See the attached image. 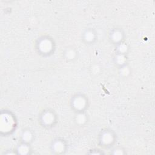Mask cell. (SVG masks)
Masks as SVG:
<instances>
[{"mask_svg":"<svg viewBox=\"0 0 155 155\" xmlns=\"http://www.w3.org/2000/svg\"><path fill=\"white\" fill-rule=\"evenodd\" d=\"M36 49L40 54L49 56L54 49L53 41L49 37L42 36L36 42Z\"/></svg>","mask_w":155,"mask_h":155,"instance_id":"cell-1","label":"cell"},{"mask_svg":"<svg viewBox=\"0 0 155 155\" xmlns=\"http://www.w3.org/2000/svg\"><path fill=\"white\" fill-rule=\"evenodd\" d=\"M88 99L82 94L73 96L71 99V107L76 113L85 112L88 107Z\"/></svg>","mask_w":155,"mask_h":155,"instance_id":"cell-2","label":"cell"},{"mask_svg":"<svg viewBox=\"0 0 155 155\" xmlns=\"http://www.w3.org/2000/svg\"><path fill=\"white\" fill-rule=\"evenodd\" d=\"M40 122L41 125L46 128L52 127L56 122L57 117L54 112L50 110H44L40 115Z\"/></svg>","mask_w":155,"mask_h":155,"instance_id":"cell-3","label":"cell"},{"mask_svg":"<svg viewBox=\"0 0 155 155\" xmlns=\"http://www.w3.org/2000/svg\"><path fill=\"white\" fill-rule=\"evenodd\" d=\"M115 141V134L111 130H105L99 135V142L104 147H110Z\"/></svg>","mask_w":155,"mask_h":155,"instance_id":"cell-4","label":"cell"},{"mask_svg":"<svg viewBox=\"0 0 155 155\" xmlns=\"http://www.w3.org/2000/svg\"><path fill=\"white\" fill-rule=\"evenodd\" d=\"M124 33L121 28H113L110 33V39L115 45L123 42L124 39Z\"/></svg>","mask_w":155,"mask_h":155,"instance_id":"cell-5","label":"cell"},{"mask_svg":"<svg viewBox=\"0 0 155 155\" xmlns=\"http://www.w3.org/2000/svg\"><path fill=\"white\" fill-rule=\"evenodd\" d=\"M66 143L62 139H56L51 143V148L53 153L55 154H62L66 150Z\"/></svg>","mask_w":155,"mask_h":155,"instance_id":"cell-6","label":"cell"},{"mask_svg":"<svg viewBox=\"0 0 155 155\" xmlns=\"http://www.w3.org/2000/svg\"><path fill=\"white\" fill-rule=\"evenodd\" d=\"M82 39L87 44H93L96 40V33L93 28H87L82 33Z\"/></svg>","mask_w":155,"mask_h":155,"instance_id":"cell-7","label":"cell"},{"mask_svg":"<svg viewBox=\"0 0 155 155\" xmlns=\"http://www.w3.org/2000/svg\"><path fill=\"white\" fill-rule=\"evenodd\" d=\"M77 53L75 48L73 47H68L64 51V56L67 61H72L76 59Z\"/></svg>","mask_w":155,"mask_h":155,"instance_id":"cell-8","label":"cell"},{"mask_svg":"<svg viewBox=\"0 0 155 155\" xmlns=\"http://www.w3.org/2000/svg\"><path fill=\"white\" fill-rule=\"evenodd\" d=\"M33 133L30 130H25L22 131L21 134V142L30 144L33 139Z\"/></svg>","mask_w":155,"mask_h":155,"instance_id":"cell-9","label":"cell"},{"mask_svg":"<svg viewBox=\"0 0 155 155\" xmlns=\"http://www.w3.org/2000/svg\"><path fill=\"white\" fill-rule=\"evenodd\" d=\"M114 63L119 67L127 64V56L125 54H116L114 56Z\"/></svg>","mask_w":155,"mask_h":155,"instance_id":"cell-10","label":"cell"},{"mask_svg":"<svg viewBox=\"0 0 155 155\" xmlns=\"http://www.w3.org/2000/svg\"><path fill=\"white\" fill-rule=\"evenodd\" d=\"M129 47L128 44L124 41L116 45V54H127L128 51Z\"/></svg>","mask_w":155,"mask_h":155,"instance_id":"cell-11","label":"cell"},{"mask_svg":"<svg viewBox=\"0 0 155 155\" xmlns=\"http://www.w3.org/2000/svg\"><path fill=\"white\" fill-rule=\"evenodd\" d=\"M30 150H30V144L21 142V144L18 145L16 151L19 154H27L30 153Z\"/></svg>","mask_w":155,"mask_h":155,"instance_id":"cell-12","label":"cell"},{"mask_svg":"<svg viewBox=\"0 0 155 155\" xmlns=\"http://www.w3.org/2000/svg\"><path fill=\"white\" fill-rule=\"evenodd\" d=\"M87 117L85 114V112L76 113L75 121L78 125H83L87 122Z\"/></svg>","mask_w":155,"mask_h":155,"instance_id":"cell-13","label":"cell"},{"mask_svg":"<svg viewBox=\"0 0 155 155\" xmlns=\"http://www.w3.org/2000/svg\"><path fill=\"white\" fill-rule=\"evenodd\" d=\"M119 72L120 76H122L124 78L128 77L131 73L130 68L128 67L127 64L123 65L120 67H119Z\"/></svg>","mask_w":155,"mask_h":155,"instance_id":"cell-14","label":"cell"}]
</instances>
